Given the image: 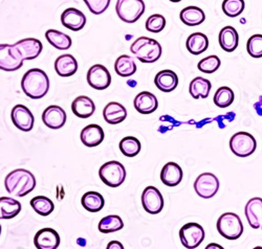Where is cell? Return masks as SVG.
<instances>
[{
	"label": "cell",
	"instance_id": "obj_1",
	"mask_svg": "<svg viewBox=\"0 0 262 249\" xmlns=\"http://www.w3.org/2000/svg\"><path fill=\"white\" fill-rule=\"evenodd\" d=\"M36 187L35 176L26 169H17L7 175L5 188L7 192L16 197H25Z\"/></svg>",
	"mask_w": 262,
	"mask_h": 249
},
{
	"label": "cell",
	"instance_id": "obj_2",
	"mask_svg": "<svg viewBox=\"0 0 262 249\" xmlns=\"http://www.w3.org/2000/svg\"><path fill=\"white\" fill-rule=\"evenodd\" d=\"M21 88L24 93L33 100L42 99L49 93L50 80L48 75L38 69L30 70L21 81Z\"/></svg>",
	"mask_w": 262,
	"mask_h": 249
},
{
	"label": "cell",
	"instance_id": "obj_3",
	"mask_svg": "<svg viewBox=\"0 0 262 249\" xmlns=\"http://www.w3.org/2000/svg\"><path fill=\"white\" fill-rule=\"evenodd\" d=\"M130 51L143 63H155L161 58L163 53L161 44L157 40L148 37L138 38L131 45Z\"/></svg>",
	"mask_w": 262,
	"mask_h": 249
},
{
	"label": "cell",
	"instance_id": "obj_4",
	"mask_svg": "<svg viewBox=\"0 0 262 249\" xmlns=\"http://www.w3.org/2000/svg\"><path fill=\"white\" fill-rule=\"evenodd\" d=\"M217 231L228 240H237L244 233L242 219L234 213L223 214L217 221Z\"/></svg>",
	"mask_w": 262,
	"mask_h": 249
},
{
	"label": "cell",
	"instance_id": "obj_5",
	"mask_svg": "<svg viewBox=\"0 0 262 249\" xmlns=\"http://www.w3.org/2000/svg\"><path fill=\"white\" fill-rule=\"evenodd\" d=\"M116 11L122 21L135 24L145 12V3L143 0H118Z\"/></svg>",
	"mask_w": 262,
	"mask_h": 249
},
{
	"label": "cell",
	"instance_id": "obj_6",
	"mask_svg": "<svg viewBox=\"0 0 262 249\" xmlns=\"http://www.w3.org/2000/svg\"><path fill=\"white\" fill-rule=\"evenodd\" d=\"M99 175L106 186L111 188H118L125 181L126 170L125 167L119 162H108L100 168Z\"/></svg>",
	"mask_w": 262,
	"mask_h": 249
},
{
	"label": "cell",
	"instance_id": "obj_7",
	"mask_svg": "<svg viewBox=\"0 0 262 249\" xmlns=\"http://www.w3.org/2000/svg\"><path fill=\"white\" fill-rule=\"evenodd\" d=\"M24 57L15 44L0 45V69L5 72L18 71L24 65Z\"/></svg>",
	"mask_w": 262,
	"mask_h": 249
},
{
	"label": "cell",
	"instance_id": "obj_8",
	"mask_svg": "<svg viewBox=\"0 0 262 249\" xmlns=\"http://www.w3.org/2000/svg\"><path fill=\"white\" fill-rule=\"evenodd\" d=\"M230 148L236 156L248 157L255 152L257 142L252 134L248 132H238L231 138Z\"/></svg>",
	"mask_w": 262,
	"mask_h": 249
},
{
	"label": "cell",
	"instance_id": "obj_9",
	"mask_svg": "<svg viewBox=\"0 0 262 249\" xmlns=\"http://www.w3.org/2000/svg\"><path fill=\"white\" fill-rule=\"evenodd\" d=\"M182 244L188 249H195L205 240V231L198 223H187L180 231Z\"/></svg>",
	"mask_w": 262,
	"mask_h": 249
},
{
	"label": "cell",
	"instance_id": "obj_10",
	"mask_svg": "<svg viewBox=\"0 0 262 249\" xmlns=\"http://www.w3.org/2000/svg\"><path fill=\"white\" fill-rule=\"evenodd\" d=\"M194 190L200 197L210 199L220 190V180L212 173H204L196 178Z\"/></svg>",
	"mask_w": 262,
	"mask_h": 249
},
{
	"label": "cell",
	"instance_id": "obj_11",
	"mask_svg": "<svg viewBox=\"0 0 262 249\" xmlns=\"http://www.w3.org/2000/svg\"><path fill=\"white\" fill-rule=\"evenodd\" d=\"M142 203L147 213L156 215L161 213L164 208V198L157 188L147 187L142 194Z\"/></svg>",
	"mask_w": 262,
	"mask_h": 249
},
{
	"label": "cell",
	"instance_id": "obj_12",
	"mask_svg": "<svg viewBox=\"0 0 262 249\" xmlns=\"http://www.w3.org/2000/svg\"><path fill=\"white\" fill-rule=\"evenodd\" d=\"M87 82L90 86L97 90H104L112 83V76L105 66L96 64L87 73Z\"/></svg>",
	"mask_w": 262,
	"mask_h": 249
},
{
	"label": "cell",
	"instance_id": "obj_13",
	"mask_svg": "<svg viewBox=\"0 0 262 249\" xmlns=\"http://www.w3.org/2000/svg\"><path fill=\"white\" fill-rule=\"evenodd\" d=\"M11 118L14 125L21 131L30 132L34 127L33 113L24 105H16L12 110Z\"/></svg>",
	"mask_w": 262,
	"mask_h": 249
},
{
	"label": "cell",
	"instance_id": "obj_14",
	"mask_svg": "<svg viewBox=\"0 0 262 249\" xmlns=\"http://www.w3.org/2000/svg\"><path fill=\"white\" fill-rule=\"evenodd\" d=\"M34 244L37 249H57L60 245V236L53 229H43L36 234Z\"/></svg>",
	"mask_w": 262,
	"mask_h": 249
},
{
	"label": "cell",
	"instance_id": "obj_15",
	"mask_svg": "<svg viewBox=\"0 0 262 249\" xmlns=\"http://www.w3.org/2000/svg\"><path fill=\"white\" fill-rule=\"evenodd\" d=\"M42 121L51 129H60L67 122V113L59 106H50L42 115Z\"/></svg>",
	"mask_w": 262,
	"mask_h": 249
},
{
	"label": "cell",
	"instance_id": "obj_16",
	"mask_svg": "<svg viewBox=\"0 0 262 249\" xmlns=\"http://www.w3.org/2000/svg\"><path fill=\"white\" fill-rule=\"evenodd\" d=\"M62 25L74 32H78L82 30L86 25V17L85 15L74 8H70L65 10L61 15Z\"/></svg>",
	"mask_w": 262,
	"mask_h": 249
},
{
	"label": "cell",
	"instance_id": "obj_17",
	"mask_svg": "<svg viewBox=\"0 0 262 249\" xmlns=\"http://www.w3.org/2000/svg\"><path fill=\"white\" fill-rule=\"evenodd\" d=\"M245 214L251 228L255 230L262 228V199L259 197L250 199L246 206Z\"/></svg>",
	"mask_w": 262,
	"mask_h": 249
},
{
	"label": "cell",
	"instance_id": "obj_18",
	"mask_svg": "<svg viewBox=\"0 0 262 249\" xmlns=\"http://www.w3.org/2000/svg\"><path fill=\"white\" fill-rule=\"evenodd\" d=\"M15 47L19 50L25 60L36 59L42 52V43L38 39L28 38L15 43Z\"/></svg>",
	"mask_w": 262,
	"mask_h": 249
},
{
	"label": "cell",
	"instance_id": "obj_19",
	"mask_svg": "<svg viewBox=\"0 0 262 249\" xmlns=\"http://www.w3.org/2000/svg\"><path fill=\"white\" fill-rule=\"evenodd\" d=\"M81 141L86 147H97L104 141V131L96 124L86 126L81 132Z\"/></svg>",
	"mask_w": 262,
	"mask_h": 249
},
{
	"label": "cell",
	"instance_id": "obj_20",
	"mask_svg": "<svg viewBox=\"0 0 262 249\" xmlns=\"http://www.w3.org/2000/svg\"><path fill=\"white\" fill-rule=\"evenodd\" d=\"M72 110L76 117L80 119H89L95 113L96 105L91 98L81 96L74 100Z\"/></svg>",
	"mask_w": 262,
	"mask_h": 249
},
{
	"label": "cell",
	"instance_id": "obj_21",
	"mask_svg": "<svg viewBox=\"0 0 262 249\" xmlns=\"http://www.w3.org/2000/svg\"><path fill=\"white\" fill-rule=\"evenodd\" d=\"M103 117L106 123L111 125H117L122 123L127 117L126 108L117 102H112L106 105L103 110Z\"/></svg>",
	"mask_w": 262,
	"mask_h": 249
},
{
	"label": "cell",
	"instance_id": "obj_22",
	"mask_svg": "<svg viewBox=\"0 0 262 249\" xmlns=\"http://www.w3.org/2000/svg\"><path fill=\"white\" fill-rule=\"evenodd\" d=\"M159 103L157 97L148 92L139 94L135 99V108L142 115H150L158 109Z\"/></svg>",
	"mask_w": 262,
	"mask_h": 249
},
{
	"label": "cell",
	"instance_id": "obj_23",
	"mask_svg": "<svg viewBox=\"0 0 262 249\" xmlns=\"http://www.w3.org/2000/svg\"><path fill=\"white\" fill-rule=\"evenodd\" d=\"M55 71L60 77H71L78 71V62L72 55H62L55 61Z\"/></svg>",
	"mask_w": 262,
	"mask_h": 249
},
{
	"label": "cell",
	"instance_id": "obj_24",
	"mask_svg": "<svg viewBox=\"0 0 262 249\" xmlns=\"http://www.w3.org/2000/svg\"><path fill=\"white\" fill-rule=\"evenodd\" d=\"M183 179L182 168L176 163H168L161 172V180L168 187H177Z\"/></svg>",
	"mask_w": 262,
	"mask_h": 249
},
{
	"label": "cell",
	"instance_id": "obj_25",
	"mask_svg": "<svg viewBox=\"0 0 262 249\" xmlns=\"http://www.w3.org/2000/svg\"><path fill=\"white\" fill-rule=\"evenodd\" d=\"M155 83L161 92L171 93L179 85V77L176 73L170 70L162 71L156 76Z\"/></svg>",
	"mask_w": 262,
	"mask_h": 249
},
{
	"label": "cell",
	"instance_id": "obj_26",
	"mask_svg": "<svg viewBox=\"0 0 262 249\" xmlns=\"http://www.w3.org/2000/svg\"><path fill=\"white\" fill-rule=\"evenodd\" d=\"M186 47L192 55H201L209 47L208 37L203 33H193L188 37Z\"/></svg>",
	"mask_w": 262,
	"mask_h": 249
},
{
	"label": "cell",
	"instance_id": "obj_27",
	"mask_svg": "<svg viewBox=\"0 0 262 249\" xmlns=\"http://www.w3.org/2000/svg\"><path fill=\"white\" fill-rule=\"evenodd\" d=\"M212 84L209 80L198 77L191 81L189 86V93L193 99H207L210 95Z\"/></svg>",
	"mask_w": 262,
	"mask_h": 249
},
{
	"label": "cell",
	"instance_id": "obj_28",
	"mask_svg": "<svg viewBox=\"0 0 262 249\" xmlns=\"http://www.w3.org/2000/svg\"><path fill=\"white\" fill-rule=\"evenodd\" d=\"M181 20L183 24L189 27L200 26L206 19L205 13L201 8L198 7H187L181 12Z\"/></svg>",
	"mask_w": 262,
	"mask_h": 249
},
{
	"label": "cell",
	"instance_id": "obj_29",
	"mask_svg": "<svg viewBox=\"0 0 262 249\" xmlns=\"http://www.w3.org/2000/svg\"><path fill=\"white\" fill-rule=\"evenodd\" d=\"M46 38L55 49H57L59 51L70 50L72 44H73L72 38L69 35L64 34L62 32H59V31H56V30L47 31Z\"/></svg>",
	"mask_w": 262,
	"mask_h": 249
},
{
	"label": "cell",
	"instance_id": "obj_30",
	"mask_svg": "<svg viewBox=\"0 0 262 249\" xmlns=\"http://www.w3.org/2000/svg\"><path fill=\"white\" fill-rule=\"evenodd\" d=\"M220 44L224 51L231 53L238 47V33L233 27H226L220 33Z\"/></svg>",
	"mask_w": 262,
	"mask_h": 249
},
{
	"label": "cell",
	"instance_id": "obj_31",
	"mask_svg": "<svg viewBox=\"0 0 262 249\" xmlns=\"http://www.w3.org/2000/svg\"><path fill=\"white\" fill-rule=\"evenodd\" d=\"M115 70L120 77H131L137 72V64L134 58L122 55L116 61Z\"/></svg>",
	"mask_w": 262,
	"mask_h": 249
},
{
	"label": "cell",
	"instance_id": "obj_32",
	"mask_svg": "<svg viewBox=\"0 0 262 249\" xmlns=\"http://www.w3.org/2000/svg\"><path fill=\"white\" fill-rule=\"evenodd\" d=\"M81 203L86 211L97 213L104 208L105 200L101 194L97 192H89L83 195Z\"/></svg>",
	"mask_w": 262,
	"mask_h": 249
},
{
	"label": "cell",
	"instance_id": "obj_33",
	"mask_svg": "<svg viewBox=\"0 0 262 249\" xmlns=\"http://www.w3.org/2000/svg\"><path fill=\"white\" fill-rule=\"evenodd\" d=\"M21 211V205L17 200L10 197L0 198V218L12 219L16 217Z\"/></svg>",
	"mask_w": 262,
	"mask_h": 249
},
{
	"label": "cell",
	"instance_id": "obj_34",
	"mask_svg": "<svg viewBox=\"0 0 262 249\" xmlns=\"http://www.w3.org/2000/svg\"><path fill=\"white\" fill-rule=\"evenodd\" d=\"M124 228V223L121 217L111 215L103 218L99 223V231L103 234H112L121 231Z\"/></svg>",
	"mask_w": 262,
	"mask_h": 249
},
{
	"label": "cell",
	"instance_id": "obj_35",
	"mask_svg": "<svg viewBox=\"0 0 262 249\" xmlns=\"http://www.w3.org/2000/svg\"><path fill=\"white\" fill-rule=\"evenodd\" d=\"M31 206L34 211L40 216H49L54 212V203L53 201L46 196H37L31 200Z\"/></svg>",
	"mask_w": 262,
	"mask_h": 249
},
{
	"label": "cell",
	"instance_id": "obj_36",
	"mask_svg": "<svg viewBox=\"0 0 262 249\" xmlns=\"http://www.w3.org/2000/svg\"><path fill=\"white\" fill-rule=\"evenodd\" d=\"M120 150L126 157H135L141 151V143L137 138L127 137L120 142Z\"/></svg>",
	"mask_w": 262,
	"mask_h": 249
},
{
	"label": "cell",
	"instance_id": "obj_37",
	"mask_svg": "<svg viewBox=\"0 0 262 249\" xmlns=\"http://www.w3.org/2000/svg\"><path fill=\"white\" fill-rule=\"evenodd\" d=\"M234 101V93L230 87H221L217 89L214 96V104L220 108H227L231 106Z\"/></svg>",
	"mask_w": 262,
	"mask_h": 249
},
{
	"label": "cell",
	"instance_id": "obj_38",
	"mask_svg": "<svg viewBox=\"0 0 262 249\" xmlns=\"http://www.w3.org/2000/svg\"><path fill=\"white\" fill-rule=\"evenodd\" d=\"M245 10V0H225L223 11L229 17H237Z\"/></svg>",
	"mask_w": 262,
	"mask_h": 249
},
{
	"label": "cell",
	"instance_id": "obj_39",
	"mask_svg": "<svg viewBox=\"0 0 262 249\" xmlns=\"http://www.w3.org/2000/svg\"><path fill=\"white\" fill-rule=\"evenodd\" d=\"M166 27V19L160 14L151 15L146 21V29L150 33H161Z\"/></svg>",
	"mask_w": 262,
	"mask_h": 249
},
{
	"label": "cell",
	"instance_id": "obj_40",
	"mask_svg": "<svg viewBox=\"0 0 262 249\" xmlns=\"http://www.w3.org/2000/svg\"><path fill=\"white\" fill-rule=\"evenodd\" d=\"M221 66V60L217 56H209L199 63V70L205 74H213Z\"/></svg>",
	"mask_w": 262,
	"mask_h": 249
},
{
	"label": "cell",
	"instance_id": "obj_41",
	"mask_svg": "<svg viewBox=\"0 0 262 249\" xmlns=\"http://www.w3.org/2000/svg\"><path fill=\"white\" fill-rule=\"evenodd\" d=\"M247 50L251 57L261 58L262 57V35L252 36L248 41Z\"/></svg>",
	"mask_w": 262,
	"mask_h": 249
},
{
	"label": "cell",
	"instance_id": "obj_42",
	"mask_svg": "<svg viewBox=\"0 0 262 249\" xmlns=\"http://www.w3.org/2000/svg\"><path fill=\"white\" fill-rule=\"evenodd\" d=\"M83 2L93 14L101 15L108 9L112 0H83Z\"/></svg>",
	"mask_w": 262,
	"mask_h": 249
},
{
	"label": "cell",
	"instance_id": "obj_43",
	"mask_svg": "<svg viewBox=\"0 0 262 249\" xmlns=\"http://www.w3.org/2000/svg\"><path fill=\"white\" fill-rule=\"evenodd\" d=\"M106 249H124V246L119 241H112L108 243Z\"/></svg>",
	"mask_w": 262,
	"mask_h": 249
},
{
	"label": "cell",
	"instance_id": "obj_44",
	"mask_svg": "<svg viewBox=\"0 0 262 249\" xmlns=\"http://www.w3.org/2000/svg\"><path fill=\"white\" fill-rule=\"evenodd\" d=\"M205 249H225V248L222 245L217 244V243H211Z\"/></svg>",
	"mask_w": 262,
	"mask_h": 249
},
{
	"label": "cell",
	"instance_id": "obj_45",
	"mask_svg": "<svg viewBox=\"0 0 262 249\" xmlns=\"http://www.w3.org/2000/svg\"><path fill=\"white\" fill-rule=\"evenodd\" d=\"M170 2H172V3H180V2H182V0H170Z\"/></svg>",
	"mask_w": 262,
	"mask_h": 249
},
{
	"label": "cell",
	"instance_id": "obj_46",
	"mask_svg": "<svg viewBox=\"0 0 262 249\" xmlns=\"http://www.w3.org/2000/svg\"><path fill=\"white\" fill-rule=\"evenodd\" d=\"M253 249H262V247H261V246H257V247H255V248H253Z\"/></svg>",
	"mask_w": 262,
	"mask_h": 249
}]
</instances>
